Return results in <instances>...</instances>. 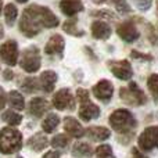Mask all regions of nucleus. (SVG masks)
<instances>
[{
  "label": "nucleus",
  "instance_id": "nucleus-1",
  "mask_svg": "<svg viewBox=\"0 0 158 158\" xmlns=\"http://www.w3.org/2000/svg\"><path fill=\"white\" fill-rule=\"evenodd\" d=\"M60 21L50 8L44 6L31 4L22 13L19 19V31L27 38H33L42 31V28H56Z\"/></svg>",
  "mask_w": 158,
  "mask_h": 158
},
{
  "label": "nucleus",
  "instance_id": "nucleus-2",
  "mask_svg": "<svg viewBox=\"0 0 158 158\" xmlns=\"http://www.w3.org/2000/svg\"><path fill=\"white\" fill-rule=\"evenodd\" d=\"M110 125L115 132L119 135H128L133 133L135 128L137 126V121L135 119L133 114L125 108L115 110L111 115H110Z\"/></svg>",
  "mask_w": 158,
  "mask_h": 158
},
{
  "label": "nucleus",
  "instance_id": "nucleus-3",
  "mask_svg": "<svg viewBox=\"0 0 158 158\" xmlns=\"http://www.w3.org/2000/svg\"><path fill=\"white\" fill-rule=\"evenodd\" d=\"M22 147V135L18 129L6 126L0 131V151L3 154H14Z\"/></svg>",
  "mask_w": 158,
  "mask_h": 158
},
{
  "label": "nucleus",
  "instance_id": "nucleus-4",
  "mask_svg": "<svg viewBox=\"0 0 158 158\" xmlns=\"http://www.w3.org/2000/svg\"><path fill=\"white\" fill-rule=\"evenodd\" d=\"M119 97L128 106H143L147 103V96L136 82H131L128 87H122L119 90Z\"/></svg>",
  "mask_w": 158,
  "mask_h": 158
},
{
  "label": "nucleus",
  "instance_id": "nucleus-5",
  "mask_svg": "<svg viewBox=\"0 0 158 158\" xmlns=\"http://www.w3.org/2000/svg\"><path fill=\"white\" fill-rule=\"evenodd\" d=\"M40 53L36 46H29L22 52L21 58H19V67L28 74H33V72L39 71L40 68Z\"/></svg>",
  "mask_w": 158,
  "mask_h": 158
},
{
  "label": "nucleus",
  "instance_id": "nucleus-6",
  "mask_svg": "<svg viewBox=\"0 0 158 158\" xmlns=\"http://www.w3.org/2000/svg\"><path fill=\"white\" fill-rule=\"evenodd\" d=\"M53 107H56L60 111H72L75 108V97L72 96L71 90L64 87V89L58 90L54 96H53V101H52Z\"/></svg>",
  "mask_w": 158,
  "mask_h": 158
},
{
  "label": "nucleus",
  "instance_id": "nucleus-7",
  "mask_svg": "<svg viewBox=\"0 0 158 158\" xmlns=\"http://www.w3.org/2000/svg\"><path fill=\"white\" fill-rule=\"evenodd\" d=\"M137 144L142 151H151L153 148H158V126L146 128L139 136Z\"/></svg>",
  "mask_w": 158,
  "mask_h": 158
},
{
  "label": "nucleus",
  "instance_id": "nucleus-8",
  "mask_svg": "<svg viewBox=\"0 0 158 158\" xmlns=\"http://www.w3.org/2000/svg\"><path fill=\"white\" fill-rule=\"evenodd\" d=\"M108 68L112 72V75L121 81H129L133 77V68L128 60L108 61Z\"/></svg>",
  "mask_w": 158,
  "mask_h": 158
},
{
  "label": "nucleus",
  "instance_id": "nucleus-9",
  "mask_svg": "<svg viewBox=\"0 0 158 158\" xmlns=\"http://www.w3.org/2000/svg\"><path fill=\"white\" fill-rule=\"evenodd\" d=\"M18 44L15 40H6L0 46V58L4 61L7 65L14 67L18 63Z\"/></svg>",
  "mask_w": 158,
  "mask_h": 158
},
{
  "label": "nucleus",
  "instance_id": "nucleus-10",
  "mask_svg": "<svg viewBox=\"0 0 158 158\" xmlns=\"http://www.w3.org/2000/svg\"><path fill=\"white\" fill-rule=\"evenodd\" d=\"M117 33L123 42L133 43L140 38V32L137 27L132 21H123L117 27Z\"/></svg>",
  "mask_w": 158,
  "mask_h": 158
},
{
  "label": "nucleus",
  "instance_id": "nucleus-11",
  "mask_svg": "<svg viewBox=\"0 0 158 158\" xmlns=\"http://www.w3.org/2000/svg\"><path fill=\"white\" fill-rule=\"evenodd\" d=\"M93 94L97 100L103 101V103H108L111 100L112 94H114V86H112L111 81L108 79H101L93 86Z\"/></svg>",
  "mask_w": 158,
  "mask_h": 158
},
{
  "label": "nucleus",
  "instance_id": "nucleus-12",
  "mask_svg": "<svg viewBox=\"0 0 158 158\" xmlns=\"http://www.w3.org/2000/svg\"><path fill=\"white\" fill-rule=\"evenodd\" d=\"M79 104H81V107H79L78 114L82 121L89 122V121L98 118V115H100V108H98V106H96L94 103H92L90 98L79 101Z\"/></svg>",
  "mask_w": 158,
  "mask_h": 158
},
{
  "label": "nucleus",
  "instance_id": "nucleus-13",
  "mask_svg": "<svg viewBox=\"0 0 158 158\" xmlns=\"http://www.w3.org/2000/svg\"><path fill=\"white\" fill-rule=\"evenodd\" d=\"M64 49H65V40L58 33L50 36V39L47 40L46 46H44V52L49 56H60V57H63Z\"/></svg>",
  "mask_w": 158,
  "mask_h": 158
},
{
  "label": "nucleus",
  "instance_id": "nucleus-14",
  "mask_svg": "<svg viewBox=\"0 0 158 158\" xmlns=\"http://www.w3.org/2000/svg\"><path fill=\"white\" fill-rule=\"evenodd\" d=\"M50 110V104L42 97H33L28 104V112L36 118H42Z\"/></svg>",
  "mask_w": 158,
  "mask_h": 158
},
{
  "label": "nucleus",
  "instance_id": "nucleus-15",
  "mask_svg": "<svg viewBox=\"0 0 158 158\" xmlns=\"http://www.w3.org/2000/svg\"><path fill=\"white\" fill-rule=\"evenodd\" d=\"M60 10L64 15L72 18L83 10V3L82 0H60Z\"/></svg>",
  "mask_w": 158,
  "mask_h": 158
},
{
  "label": "nucleus",
  "instance_id": "nucleus-16",
  "mask_svg": "<svg viewBox=\"0 0 158 158\" xmlns=\"http://www.w3.org/2000/svg\"><path fill=\"white\" fill-rule=\"evenodd\" d=\"M64 129H65V132L69 136L75 137V139H79V137H82L85 135L83 126L81 125V122L78 119H75L72 117H67L64 119Z\"/></svg>",
  "mask_w": 158,
  "mask_h": 158
},
{
  "label": "nucleus",
  "instance_id": "nucleus-17",
  "mask_svg": "<svg viewBox=\"0 0 158 158\" xmlns=\"http://www.w3.org/2000/svg\"><path fill=\"white\" fill-rule=\"evenodd\" d=\"M112 29L107 22L104 21H94L92 24V35L93 38L98 39V40H106L111 36Z\"/></svg>",
  "mask_w": 158,
  "mask_h": 158
},
{
  "label": "nucleus",
  "instance_id": "nucleus-18",
  "mask_svg": "<svg viewBox=\"0 0 158 158\" xmlns=\"http://www.w3.org/2000/svg\"><path fill=\"white\" fill-rule=\"evenodd\" d=\"M56 82H57V74L54 71H44L42 72L40 78H39L40 89L46 93H52L54 90Z\"/></svg>",
  "mask_w": 158,
  "mask_h": 158
},
{
  "label": "nucleus",
  "instance_id": "nucleus-19",
  "mask_svg": "<svg viewBox=\"0 0 158 158\" xmlns=\"http://www.w3.org/2000/svg\"><path fill=\"white\" fill-rule=\"evenodd\" d=\"M85 135L89 137L90 140H94V142H104L111 136V132L110 129L104 128V126H90L85 131Z\"/></svg>",
  "mask_w": 158,
  "mask_h": 158
},
{
  "label": "nucleus",
  "instance_id": "nucleus-20",
  "mask_svg": "<svg viewBox=\"0 0 158 158\" xmlns=\"http://www.w3.org/2000/svg\"><path fill=\"white\" fill-rule=\"evenodd\" d=\"M50 144L49 139L43 133H35L32 137L28 139V147L33 151H42Z\"/></svg>",
  "mask_w": 158,
  "mask_h": 158
},
{
  "label": "nucleus",
  "instance_id": "nucleus-21",
  "mask_svg": "<svg viewBox=\"0 0 158 158\" xmlns=\"http://www.w3.org/2000/svg\"><path fill=\"white\" fill-rule=\"evenodd\" d=\"M63 29H64L65 33H68V35H71V36H75V38H81V36L85 35L83 31L78 28V19L75 18V17L68 18L65 22H64Z\"/></svg>",
  "mask_w": 158,
  "mask_h": 158
},
{
  "label": "nucleus",
  "instance_id": "nucleus-22",
  "mask_svg": "<svg viewBox=\"0 0 158 158\" xmlns=\"http://www.w3.org/2000/svg\"><path fill=\"white\" fill-rule=\"evenodd\" d=\"M7 100H8V104L13 107V110H18V111H21V110L25 108L24 96H22L19 92H17V90H11V92L8 93Z\"/></svg>",
  "mask_w": 158,
  "mask_h": 158
},
{
  "label": "nucleus",
  "instance_id": "nucleus-23",
  "mask_svg": "<svg viewBox=\"0 0 158 158\" xmlns=\"http://www.w3.org/2000/svg\"><path fill=\"white\" fill-rule=\"evenodd\" d=\"M93 154V148L90 147L89 143H83V142H78L74 144L72 147V156L82 158V157H90Z\"/></svg>",
  "mask_w": 158,
  "mask_h": 158
},
{
  "label": "nucleus",
  "instance_id": "nucleus-24",
  "mask_svg": "<svg viewBox=\"0 0 158 158\" xmlns=\"http://www.w3.org/2000/svg\"><path fill=\"white\" fill-rule=\"evenodd\" d=\"M58 123H60V117H58L57 114L50 112V114H47V117L43 119V122H42V129H43L46 133H50V132H53L56 128H57Z\"/></svg>",
  "mask_w": 158,
  "mask_h": 158
},
{
  "label": "nucleus",
  "instance_id": "nucleus-25",
  "mask_svg": "<svg viewBox=\"0 0 158 158\" xmlns=\"http://www.w3.org/2000/svg\"><path fill=\"white\" fill-rule=\"evenodd\" d=\"M2 119L6 123H8L11 128H13V126H18L19 123L22 122V117L18 112L14 111V110H6L2 114Z\"/></svg>",
  "mask_w": 158,
  "mask_h": 158
},
{
  "label": "nucleus",
  "instance_id": "nucleus-26",
  "mask_svg": "<svg viewBox=\"0 0 158 158\" xmlns=\"http://www.w3.org/2000/svg\"><path fill=\"white\" fill-rule=\"evenodd\" d=\"M17 17H18V8L13 4V3H8L4 7V19L6 24L8 27H13L14 22L17 21Z\"/></svg>",
  "mask_w": 158,
  "mask_h": 158
},
{
  "label": "nucleus",
  "instance_id": "nucleus-27",
  "mask_svg": "<svg viewBox=\"0 0 158 158\" xmlns=\"http://www.w3.org/2000/svg\"><path fill=\"white\" fill-rule=\"evenodd\" d=\"M22 90L25 93H35L40 89V85H39V79L36 78H25L24 82L21 85Z\"/></svg>",
  "mask_w": 158,
  "mask_h": 158
},
{
  "label": "nucleus",
  "instance_id": "nucleus-28",
  "mask_svg": "<svg viewBox=\"0 0 158 158\" xmlns=\"http://www.w3.org/2000/svg\"><path fill=\"white\" fill-rule=\"evenodd\" d=\"M68 143H69V137L67 136V135L60 133V135H56V136L53 137L50 144H52L54 148H64L68 146Z\"/></svg>",
  "mask_w": 158,
  "mask_h": 158
},
{
  "label": "nucleus",
  "instance_id": "nucleus-29",
  "mask_svg": "<svg viewBox=\"0 0 158 158\" xmlns=\"http://www.w3.org/2000/svg\"><path fill=\"white\" fill-rule=\"evenodd\" d=\"M96 157L97 158H115L114 153H112V148L110 144H101L98 146L94 150Z\"/></svg>",
  "mask_w": 158,
  "mask_h": 158
},
{
  "label": "nucleus",
  "instance_id": "nucleus-30",
  "mask_svg": "<svg viewBox=\"0 0 158 158\" xmlns=\"http://www.w3.org/2000/svg\"><path fill=\"white\" fill-rule=\"evenodd\" d=\"M147 87L151 92V94L158 98V74H151L147 79Z\"/></svg>",
  "mask_w": 158,
  "mask_h": 158
},
{
  "label": "nucleus",
  "instance_id": "nucleus-31",
  "mask_svg": "<svg viewBox=\"0 0 158 158\" xmlns=\"http://www.w3.org/2000/svg\"><path fill=\"white\" fill-rule=\"evenodd\" d=\"M112 3H114V6L117 7V10L119 11L121 14H126L131 11V7H129L126 0H112Z\"/></svg>",
  "mask_w": 158,
  "mask_h": 158
},
{
  "label": "nucleus",
  "instance_id": "nucleus-32",
  "mask_svg": "<svg viewBox=\"0 0 158 158\" xmlns=\"http://www.w3.org/2000/svg\"><path fill=\"white\" fill-rule=\"evenodd\" d=\"M131 2L133 3V4L136 6L139 10L147 11L148 8L151 7V3H153V0H131Z\"/></svg>",
  "mask_w": 158,
  "mask_h": 158
},
{
  "label": "nucleus",
  "instance_id": "nucleus-33",
  "mask_svg": "<svg viewBox=\"0 0 158 158\" xmlns=\"http://www.w3.org/2000/svg\"><path fill=\"white\" fill-rule=\"evenodd\" d=\"M77 97H78V101L87 100V98H90V96H89V90L79 87V89L77 90Z\"/></svg>",
  "mask_w": 158,
  "mask_h": 158
},
{
  "label": "nucleus",
  "instance_id": "nucleus-34",
  "mask_svg": "<svg viewBox=\"0 0 158 158\" xmlns=\"http://www.w3.org/2000/svg\"><path fill=\"white\" fill-rule=\"evenodd\" d=\"M131 56H132V58H140V60H146V61L153 60V57H151L150 54H143V53H139V52H136V50H133V52L131 53Z\"/></svg>",
  "mask_w": 158,
  "mask_h": 158
},
{
  "label": "nucleus",
  "instance_id": "nucleus-35",
  "mask_svg": "<svg viewBox=\"0 0 158 158\" xmlns=\"http://www.w3.org/2000/svg\"><path fill=\"white\" fill-rule=\"evenodd\" d=\"M6 103H7V96H6V92L3 90V87L0 86V111L6 107Z\"/></svg>",
  "mask_w": 158,
  "mask_h": 158
},
{
  "label": "nucleus",
  "instance_id": "nucleus-36",
  "mask_svg": "<svg viewBox=\"0 0 158 158\" xmlns=\"http://www.w3.org/2000/svg\"><path fill=\"white\" fill-rule=\"evenodd\" d=\"M92 15L94 17H108V18H114V14L111 13V11H93Z\"/></svg>",
  "mask_w": 158,
  "mask_h": 158
},
{
  "label": "nucleus",
  "instance_id": "nucleus-37",
  "mask_svg": "<svg viewBox=\"0 0 158 158\" xmlns=\"http://www.w3.org/2000/svg\"><path fill=\"white\" fill-rule=\"evenodd\" d=\"M43 158H60V151H49L44 154Z\"/></svg>",
  "mask_w": 158,
  "mask_h": 158
},
{
  "label": "nucleus",
  "instance_id": "nucleus-38",
  "mask_svg": "<svg viewBox=\"0 0 158 158\" xmlns=\"http://www.w3.org/2000/svg\"><path fill=\"white\" fill-rule=\"evenodd\" d=\"M132 154H133V158H147L146 156H143L142 153H139L137 148H133V150H132Z\"/></svg>",
  "mask_w": 158,
  "mask_h": 158
},
{
  "label": "nucleus",
  "instance_id": "nucleus-39",
  "mask_svg": "<svg viewBox=\"0 0 158 158\" xmlns=\"http://www.w3.org/2000/svg\"><path fill=\"white\" fill-rule=\"evenodd\" d=\"M3 77H4L6 81H11V79H13V71H10V69H6Z\"/></svg>",
  "mask_w": 158,
  "mask_h": 158
},
{
  "label": "nucleus",
  "instance_id": "nucleus-40",
  "mask_svg": "<svg viewBox=\"0 0 158 158\" xmlns=\"http://www.w3.org/2000/svg\"><path fill=\"white\" fill-rule=\"evenodd\" d=\"M93 2H94V3H96V4H101V3L107 2V0H93Z\"/></svg>",
  "mask_w": 158,
  "mask_h": 158
},
{
  "label": "nucleus",
  "instance_id": "nucleus-41",
  "mask_svg": "<svg viewBox=\"0 0 158 158\" xmlns=\"http://www.w3.org/2000/svg\"><path fill=\"white\" fill-rule=\"evenodd\" d=\"M15 2H17V3H21V4H24V3H27L28 0H15Z\"/></svg>",
  "mask_w": 158,
  "mask_h": 158
},
{
  "label": "nucleus",
  "instance_id": "nucleus-42",
  "mask_svg": "<svg viewBox=\"0 0 158 158\" xmlns=\"http://www.w3.org/2000/svg\"><path fill=\"white\" fill-rule=\"evenodd\" d=\"M2 10H3V3H2V0H0V14H2Z\"/></svg>",
  "mask_w": 158,
  "mask_h": 158
},
{
  "label": "nucleus",
  "instance_id": "nucleus-43",
  "mask_svg": "<svg viewBox=\"0 0 158 158\" xmlns=\"http://www.w3.org/2000/svg\"><path fill=\"white\" fill-rule=\"evenodd\" d=\"M157 4H158V2H157Z\"/></svg>",
  "mask_w": 158,
  "mask_h": 158
}]
</instances>
